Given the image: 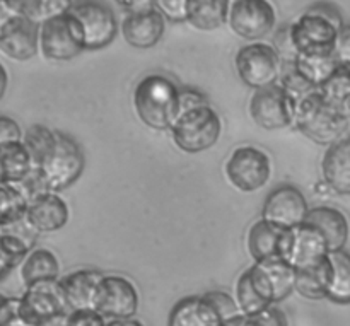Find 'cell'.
Listing matches in <instances>:
<instances>
[{"instance_id": "cell-1", "label": "cell", "mask_w": 350, "mask_h": 326, "mask_svg": "<svg viewBox=\"0 0 350 326\" xmlns=\"http://www.w3.org/2000/svg\"><path fill=\"white\" fill-rule=\"evenodd\" d=\"M350 115L342 106L328 101L320 89H313L296 101L294 126L321 146H332L345 135Z\"/></svg>"}, {"instance_id": "cell-2", "label": "cell", "mask_w": 350, "mask_h": 326, "mask_svg": "<svg viewBox=\"0 0 350 326\" xmlns=\"http://www.w3.org/2000/svg\"><path fill=\"white\" fill-rule=\"evenodd\" d=\"M180 89L163 74H149L133 91V108L144 125L152 130H170L178 111Z\"/></svg>"}, {"instance_id": "cell-3", "label": "cell", "mask_w": 350, "mask_h": 326, "mask_svg": "<svg viewBox=\"0 0 350 326\" xmlns=\"http://www.w3.org/2000/svg\"><path fill=\"white\" fill-rule=\"evenodd\" d=\"M344 26L340 14L328 3H317L289 24L291 40L297 53H334L338 31Z\"/></svg>"}, {"instance_id": "cell-4", "label": "cell", "mask_w": 350, "mask_h": 326, "mask_svg": "<svg viewBox=\"0 0 350 326\" xmlns=\"http://www.w3.org/2000/svg\"><path fill=\"white\" fill-rule=\"evenodd\" d=\"M174 144L183 152L197 154L212 149L221 139L222 122L211 105L180 113L171 126Z\"/></svg>"}, {"instance_id": "cell-5", "label": "cell", "mask_w": 350, "mask_h": 326, "mask_svg": "<svg viewBox=\"0 0 350 326\" xmlns=\"http://www.w3.org/2000/svg\"><path fill=\"white\" fill-rule=\"evenodd\" d=\"M21 301V316L40 326H67L70 314L62 280H41L26 286Z\"/></svg>"}, {"instance_id": "cell-6", "label": "cell", "mask_w": 350, "mask_h": 326, "mask_svg": "<svg viewBox=\"0 0 350 326\" xmlns=\"http://www.w3.org/2000/svg\"><path fill=\"white\" fill-rule=\"evenodd\" d=\"M330 255L325 236L308 222L284 231L279 246V256L296 272L323 265Z\"/></svg>"}, {"instance_id": "cell-7", "label": "cell", "mask_w": 350, "mask_h": 326, "mask_svg": "<svg viewBox=\"0 0 350 326\" xmlns=\"http://www.w3.org/2000/svg\"><path fill=\"white\" fill-rule=\"evenodd\" d=\"M85 166V157L77 140L67 133L57 132V144L50 156L38 169L43 173L50 191L67 190L81 178Z\"/></svg>"}, {"instance_id": "cell-8", "label": "cell", "mask_w": 350, "mask_h": 326, "mask_svg": "<svg viewBox=\"0 0 350 326\" xmlns=\"http://www.w3.org/2000/svg\"><path fill=\"white\" fill-rule=\"evenodd\" d=\"M282 62L273 44L253 41L239 48L234 64L239 79L256 91L277 84L282 70Z\"/></svg>"}, {"instance_id": "cell-9", "label": "cell", "mask_w": 350, "mask_h": 326, "mask_svg": "<svg viewBox=\"0 0 350 326\" xmlns=\"http://www.w3.org/2000/svg\"><path fill=\"white\" fill-rule=\"evenodd\" d=\"M226 176L236 190L253 193L269 183L272 176V161L263 149L255 146H239L226 161Z\"/></svg>"}, {"instance_id": "cell-10", "label": "cell", "mask_w": 350, "mask_h": 326, "mask_svg": "<svg viewBox=\"0 0 350 326\" xmlns=\"http://www.w3.org/2000/svg\"><path fill=\"white\" fill-rule=\"evenodd\" d=\"M84 50L82 27L70 12L40 24V51L48 60H72Z\"/></svg>"}, {"instance_id": "cell-11", "label": "cell", "mask_w": 350, "mask_h": 326, "mask_svg": "<svg viewBox=\"0 0 350 326\" xmlns=\"http://www.w3.org/2000/svg\"><path fill=\"white\" fill-rule=\"evenodd\" d=\"M70 14L81 24L85 50H101L108 46L118 33L115 12L101 0L74 2Z\"/></svg>"}, {"instance_id": "cell-12", "label": "cell", "mask_w": 350, "mask_h": 326, "mask_svg": "<svg viewBox=\"0 0 350 326\" xmlns=\"http://www.w3.org/2000/svg\"><path fill=\"white\" fill-rule=\"evenodd\" d=\"M253 287L269 304L286 301L296 290V270L280 256L258 260L248 269Z\"/></svg>"}, {"instance_id": "cell-13", "label": "cell", "mask_w": 350, "mask_h": 326, "mask_svg": "<svg viewBox=\"0 0 350 326\" xmlns=\"http://www.w3.org/2000/svg\"><path fill=\"white\" fill-rule=\"evenodd\" d=\"M275 7L270 0H232L228 24L243 40H263L275 29Z\"/></svg>"}, {"instance_id": "cell-14", "label": "cell", "mask_w": 350, "mask_h": 326, "mask_svg": "<svg viewBox=\"0 0 350 326\" xmlns=\"http://www.w3.org/2000/svg\"><path fill=\"white\" fill-rule=\"evenodd\" d=\"M296 101L279 84L256 89L250 99V116L265 130H279L294 125Z\"/></svg>"}, {"instance_id": "cell-15", "label": "cell", "mask_w": 350, "mask_h": 326, "mask_svg": "<svg viewBox=\"0 0 350 326\" xmlns=\"http://www.w3.org/2000/svg\"><path fill=\"white\" fill-rule=\"evenodd\" d=\"M308 212L310 205L299 188L293 185H279L267 195L262 208V219L287 231L304 224Z\"/></svg>"}, {"instance_id": "cell-16", "label": "cell", "mask_w": 350, "mask_h": 326, "mask_svg": "<svg viewBox=\"0 0 350 326\" xmlns=\"http://www.w3.org/2000/svg\"><path fill=\"white\" fill-rule=\"evenodd\" d=\"M40 50V24L23 14L10 12L0 21V51L7 58L26 62Z\"/></svg>"}, {"instance_id": "cell-17", "label": "cell", "mask_w": 350, "mask_h": 326, "mask_svg": "<svg viewBox=\"0 0 350 326\" xmlns=\"http://www.w3.org/2000/svg\"><path fill=\"white\" fill-rule=\"evenodd\" d=\"M139 310V290L132 280L122 275H105L98 293L96 311L106 320L135 318Z\"/></svg>"}, {"instance_id": "cell-18", "label": "cell", "mask_w": 350, "mask_h": 326, "mask_svg": "<svg viewBox=\"0 0 350 326\" xmlns=\"http://www.w3.org/2000/svg\"><path fill=\"white\" fill-rule=\"evenodd\" d=\"M68 217H70V208L67 202L55 191H48L29 202L24 219L34 232L48 234L65 228Z\"/></svg>"}, {"instance_id": "cell-19", "label": "cell", "mask_w": 350, "mask_h": 326, "mask_svg": "<svg viewBox=\"0 0 350 326\" xmlns=\"http://www.w3.org/2000/svg\"><path fill=\"white\" fill-rule=\"evenodd\" d=\"M166 31V19L154 7L140 12L126 14L122 23V33L126 43L133 48L147 50L163 40Z\"/></svg>"}, {"instance_id": "cell-20", "label": "cell", "mask_w": 350, "mask_h": 326, "mask_svg": "<svg viewBox=\"0 0 350 326\" xmlns=\"http://www.w3.org/2000/svg\"><path fill=\"white\" fill-rule=\"evenodd\" d=\"M105 273L94 269H81L68 273L62 279L68 310L72 311H96L98 293Z\"/></svg>"}, {"instance_id": "cell-21", "label": "cell", "mask_w": 350, "mask_h": 326, "mask_svg": "<svg viewBox=\"0 0 350 326\" xmlns=\"http://www.w3.org/2000/svg\"><path fill=\"white\" fill-rule=\"evenodd\" d=\"M321 171L330 190L338 195H350V135L328 146Z\"/></svg>"}, {"instance_id": "cell-22", "label": "cell", "mask_w": 350, "mask_h": 326, "mask_svg": "<svg viewBox=\"0 0 350 326\" xmlns=\"http://www.w3.org/2000/svg\"><path fill=\"white\" fill-rule=\"evenodd\" d=\"M306 222L325 236L330 253L345 248L349 241L350 226L344 212L330 205H320V207L310 208Z\"/></svg>"}, {"instance_id": "cell-23", "label": "cell", "mask_w": 350, "mask_h": 326, "mask_svg": "<svg viewBox=\"0 0 350 326\" xmlns=\"http://www.w3.org/2000/svg\"><path fill=\"white\" fill-rule=\"evenodd\" d=\"M167 326H222V318L204 296H188L174 304Z\"/></svg>"}, {"instance_id": "cell-24", "label": "cell", "mask_w": 350, "mask_h": 326, "mask_svg": "<svg viewBox=\"0 0 350 326\" xmlns=\"http://www.w3.org/2000/svg\"><path fill=\"white\" fill-rule=\"evenodd\" d=\"M229 0H188L187 21L200 31H214L229 19Z\"/></svg>"}, {"instance_id": "cell-25", "label": "cell", "mask_w": 350, "mask_h": 326, "mask_svg": "<svg viewBox=\"0 0 350 326\" xmlns=\"http://www.w3.org/2000/svg\"><path fill=\"white\" fill-rule=\"evenodd\" d=\"M327 299L335 304H350V255L345 249L328 255Z\"/></svg>"}, {"instance_id": "cell-26", "label": "cell", "mask_w": 350, "mask_h": 326, "mask_svg": "<svg viewBox=\"0 0 350 326\" xmlns=\"http://www.w3.org/2000/svg\"><path fill=\"white\" fill-rule=\"evenodd\" d=\"M33 169V163L23 140L0 147V183L16 185Z\"/></svg>"}, {"instance_id": "cell-27", "label": "cell", "mask_w": 350, "mask_h": 326, "mask_svg": "<svg viewBox=\"0 0 350 326\" xmlns=\"http://www.w3.org/2000/svg\"><path fill=\"white\" fill-rule=\"evenodd\" d=\"M60 263L50 249H33L21 262V280L24 286L41 282V280L58 279Z\"/></svg>"}, {"instance_id": "cell-28", "label": "cell", "mask_w": 350, "mask_h": 326, "mask_svg": "<svg viewBox=\"0 0 350 326\" xmlns=\"http://www.w3.org/2000/svg\"><path fill=\"white\" fill-rule=\"evenodd\" d=\"M284 229L270 224V222L256 221L248 231V252L255 262L270 256H279L280 239H282Z\"/></svg>"}, {"instance_id": "cell-29", "label": "cell", "mask_w": 350, "mask_h": 326, "mask_svg": "<svg viewBox=\"0 0 350 326\" xmlns=\"http://www.w3.org/2000/svg\"><path fill=\"white\" fill-rule=\"evenodd\" d=\"M293 62L296 70L299 72L313 87H321V85L330 79V75L334 74L335 68L338 67V64H340V62L337 60V57H335V53H297Z\"/></svg>"}, {"instance_id": "cell-30", "label": "cell", "mask_w": 350, "mask_h": 326, "mask_svg": "<svg viewBox=\"0 0 350 326\" xmlns=\"http://www.w3.org/2000/svg\"><path fill=\"white\" fill-rule=\"evenodd\" d=\"M23 144L29 154L33 167H40L57 144V130L44 125H33L23 133Z\"/></svg>"}, {"instance_id": "cell-31", "label": "cell", "mask_w": 350, "mask_h": 326, "mask_svg": "<svg viewBox=\"0 0 350 326\" xmlns=\"http://www.w3.org/2000/svg\"><path fill=\"white\" fill-rule=\"evenodd\" d=\"M27 205L29 202L17 185L0 183V228L23 221Z\"/></svg>"}, {"instance_id": "cell-32", "label": "cell", "mask_w": 350, "mask_h": 326, "mask_svg": "<svg viewBox=\"0 0 350 326\" xmlns=\"http://www.w3.org/2000/svg\"><path fill=\"white\" fill-rule=\"evenodd\" d=\"M328 260L323 265L311 270H303L296 273V293L306 299H327L328 287Z\"/></svg>"}, {"instance_id": "cell-33", "label": "cell", "mask_w": 350, "mask_h": 326, "mask_svg": "<svg viewBox=\"0 0 350 326\" xmlns=\"http://www.w3.org/2000/svg\"><path fill=\"white\" fill-rule=\"evenodd\" d=\"M236 303H238L239 313L246 314V316H256V314L262 313L265 308L272 306V304L267 303V301L260 296L258 290L253 287L248 270L239 275L238 284H236Z\"/></svg>"}, {"instance_id": "cell-34", "label": "cell", "mask_w": 350, "mask_h": 326, "mask_svg": "<svg viewBox=\"0 0 350 326\" xmlns=\"http://www.w3.org/2000/svg\"><path fill=\"white\" fill-rule=\"evenodd\" d=\"M318 89L328 101L345 108L350 103V65L338 64L330 79Z\"/></svg>"}, {"instance_id": "cell-35", "label": "cell", "mask_w": 350, "mask_h": 326, "mask_svg": "<svg viewBox=\"0 0 350 326\" xmlns=\"http://www.w3.org/2000/svg\"><path fill=\"white\" fill-rule=\"evenodd\" d=\"M74 7V0H34L26 17L36 24H43L46 21L55 19L68 14Z\"/></svg>"}, {"instance_id": "cell-36", "label": "cell", "mask_w": 350, "mask_h": 326, "mask_svg": "<svg viewBox=\"0 0 350 326\" xmlns=\"http://www.w3.org/2000/svg\"><path fill=\"white\" fill-rule=\"evenodd\" d=\"M204 297L207 299V303L217 311L219 316L222 318V321L239 314V308H238V303H236V297H232L231 294L224 293V290H212V293L204 294Z\"/></svg>"}, {"instance_id": "cell-37", "label": "cell", "mask_w": 350, "mask_h": 326, "mask_svg": "<svg viewBox=\"0 0 350 326\" xmlns=\"http://www.w3.org/2000/svg\"><path fill=\"white\" fill-rule=\"evenodd\" d=\"M16 185L19 187V190L23 191L24 197L27 198V202L34 200V198L40 197V195L48 193V191H50L46 181H44L43 173H41L38 167H33V169H31V173L27 174L23 181H19V183H16Z\"/></svg>"}, {"instance_id": "cell-38", "label": "cell", "mask_w": 350, "mask_h": 326, "mask_svg": "<svg viewBox=\"0 0 350 326\" xmlns=\"http://www.w3.org/2000/svg\"><path fill=\"white\" fill-rule=\"evenodd\" d=\"M152 7L173 23H185L187 21L188 0H152Z\"/></svg>"}, {"instance_id": "cell-39", "label": "cell", "mask_w": 350, "mask_h": 326, "mask_svg": "<svg viewBox=\"0 0 350 326\" xmlns=\"http://www.w3.org/2000/svg\"><path fill=\"white\" fill-rule=\"evenodd\" d=\"M108 320L98 311H72L67 318V326H106Z\"/></svg>"}, {"instance_id": "cell-40", "label": "cell", "mask_w": 350, "mask_h": 326, "mask_svg": "<svg viewBox=\"0 0 350 326\" xmlns=\"http://www.w3.org/2000/svg\"><path fill=\"white\" fill-rule=\"evenodd\" d=\"M204 105H208V101L200 91H195V89H190V87L180 89L176 116L180 115V113H185V111H188V109L198 108V106H204Z\"/></svg>"}, {"instance_id": "cell-41", "label": "cell", "mask_w": 350, "mask_h": 326, "mask_svg": "<svg viewBox=\"0 0 350 326\" xmlns=\"http://www.w3.org/2000/svg\"><path fill=\"white\" fill-rule=\"evenodd\" d=\"M23 140V130L17 125L16 120L9 116H0V147L10 142Z\"/></svg>"}, {"instance_id": "cell-42", "label": "cell", "mask_w": 350, "mask_h": 326, "mask_svg": "<svg viewBox=\"0 0 350 326\" xmlns=\"http://www.w3.org/2000/svg\"><path fill=\"white\" fill-rule=\"evenodd\" d=\"M334 53L340 64L350 65V24H344L340 27V31H338Z\"/></svg>"}, {"instance_id": "cell-43", "label": "cell", "mask_w": 350, "mask_h": 326, "mask_svg": "<svg viewBox=\"0 0 350 326\" xmlns=\"http://www.w3.org/2000/svg\"><path fill=\"white\" fill-rule=\"evenodd\" d=\"M21 314L19 297H9L0 293V326H5L12 318Z\"/></svg>"}, {"instance_id": "cell-44", "label": "cell", "mask_w": 350, "mask_h": 326, "mask_svg": "<svg viewBox=\"0 0 350 326\" xmlns=\"http://www.w3.org/2000/svg\"><path fill=\"white\" fill-rule=\"evenodd\" d=\"M255 318L260 326H289L287 323V316L282 313V310L272 304V306L265 308L262 313H258Z\"/></svg>"}, {"instance_id": "cell-45", "label": "cell", "mask_w": 350, "mask_h": 326, "mask_svg": "<svg viewBox=\"0 0 350 326\" xmlns=\"http://www.w3.org/2000/svg\"><path fill=\"white\" fill-rule=\"evenodd\" d=\"M0 2L5 5V9L9 10V12L23 14V16H26V14L29 12L31 5L34 3V0H0Z\"/></svg>"}, {"instance_id": "cell-46", "label": "cell", "mask_w": 350, "mask_h": 326, "mask_svg": "<svg viewBox=\"0 0 350 326\" xmlns=\"http://www.w3.org/2000/svg\"><path fill=\"white\" fill-rule=\"evenodd\" d=\"M116 3L120 7H123L129 14L140 12V10H146L152 7V0H116Z\"/></svg>"}, {"instance_id": "cell-47", "label": "cell", "mask_w": 350, "mask_h": 326, "mask_svg": "<svg viewBox=\"0 0 350 326\" xmlns=\"http://www.w3.org/2000/svg\"><path fill=\"white\" fill-rule=\"evenodd\" d=\"M222 326H260L258 321L253 316H246V314H236V316L229 318V320L222 321Z\"/></svg>"}, {"instance_id": "cell-48", "label": "cell", "mask_w": 350, "mask_h": 326, "mask_svg": "<svg viewBox=\"0 0 350 326\" xmlns=\"http://www.w3.org/2000/svg\"><path fill=\"white\" fill-rule=\"evenodd\" d=\"M7 84H9V75H7L5 67H3V65L0 64V101H2V98H3V96H5Z\"/></svg>"}, {"instance_id": "cell-49", "label": "cell", "mask_w": 350, "mask_h": 326, "mask_svg": "<svg viewBox=\"0 0 350 326\" xmlns=\"http://www.w3.org/2000/svg\"><path fill=\"white\" fill-rule=\"evenodd\" d=\"M106 326H144L135 318H126V320H109Z\"/></svg>"}, {"instance_id": "cell-50", "label": "cell", "mask_w": 350, "mask_h": 326, "mask_svg": "<svg viewBox=\"0 0 350 326\" xmlns=\"http://www.w3.org/2000/svg\"><path fill=\"white\" fill-rule=\"evenodd\" d=\"M5 326H40V325H36V323H33V321H29V320H26V318L24 316H16V318H12V320L9 321V323H7Z\"/></svg>"}, {"instance_id": "cell-51", "label": "cell", "mask_w": 350, "mask_h": 326, "mask_svg": "<svg viewBox=\"0 0 350 326\" xmlns=\"http://www.w3.org/2000/svg\"><path fill=\"white\" fill-rule=\"evenodd\" d=\"M349 115H350V106H349Z\"/></svg>"}, {"instance_id": "cell-52", "label": "cell", "mask_w": 350, "mask_h": 326, "mask_svg": "<svg viewBox=\"0 0 350 326\" xmlns=\"http://www.w3.org/2000/svg\"><path fill=\"white\" fill-rule=\"evenodd\" d=\"M0 21H2V19H0Z\"/></svg>"}]
</instances>
